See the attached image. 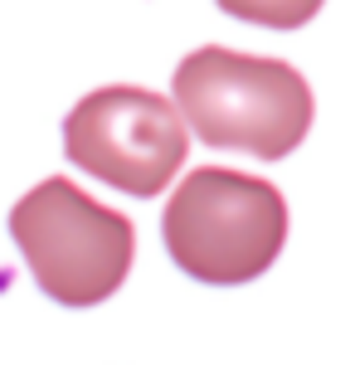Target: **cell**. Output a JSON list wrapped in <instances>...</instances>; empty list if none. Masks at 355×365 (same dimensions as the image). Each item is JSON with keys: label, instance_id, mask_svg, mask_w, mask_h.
<instances>
[{"label": "cell", "instance_id": "obj_2", "mask_svg": "<svg viewBox=\"0 0 355 365\" xmlns=\"http://www.w3.org/2000/svg\"><path fill=\"white\" fill-rule=\"evenodd\" d=\"M165 249L200 282H253L287 244V200L244 170L200 166L165 205Z\"/></svg>", "mask_w": 355, "mask_h": 365}, {"label": "cell", "instance_id": "obj_3", "mask_svg": "<svg viewBox=\"0 0 355 365\" xmlns=\"http://www.w3.org/2000/svg\"><path fill=\"white\" fill-rule=\"evenodd\" d=\"M10 234L25 253L39 292L63 307L108 302L122 287L132 253H137L132 220L83 195L63 175L39 180L10 210Z\"/></svg>", "mask_w": 355, "mask_h": 365}, {"label": "cell", "instance_id": "obj_1", "mask_svg": "<svg viewBox=\"0 0 355 365\" xmlns=\"http://www.w3.org/2000/svg\"><path fill=\"white\" fill-rule=\"evenodd\" d=\"M175 108L219 151L282 161L312 132V88L292 63L205 44L175 68Z\"/></svg>", "mask_w": 355, "mask_h": 365}, {"label": "cell", "instance_id": "obj_4", "mask_svg": "<svg viewBox=\"0 0 355 365\" xmlns=\"http://www.w3.org/2000/svg\"><path fill=\"white\" fill-rule=\"evenodd\" d=\"M68 161L127 195H161L185 166V113L151 88H98L63 122Z\"/></svg>", "mask_w": 355, "mask_h": 365}, {"label": "cell", "instance_id": "obj_5", "mask_svg": "<svg viewBox=\"0 0 355 365\" xmlns=\"http://www.w3.org/2000/svg\"><path fill=\"white\" fill-rule=\"evenodd\" d=\"M326 0H219L224 15L234 20H248V25L263 29H302Z\"/></svg>", "mask_w": 355, "mask_h": 365}]
</instances>
